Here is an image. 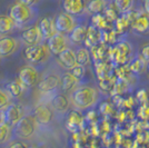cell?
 Segmentation results:
<instances>
[{"instance_id":"obj_17","label":"cell","mask_w":149,"mask_h":148,"mask_svg":"<svg viewBox=\"0 0 149 148\" xmlns=\"http://www.w3.org/2000/svg\"><path fill=\"white\" fill-rule=\"evenodd\" d=\"M107 8V0H88L86 11L91 15H99Z\"/></svg>"},{"instance_id":"obj_8","label":"cell","mask_w":149,"mask_h":148,"mask_svg":"<svg viewBox=\"0 0 149 148\" xmlns=\"http://www.w3.org/2000/svg\"><path fill=\"white\" fill-rule=\"evenodd\" d=\"M26 59L33 62L44 61L47 57V50L42 45H33V46H28L25 50Z\"/></svg>"},{"instance_id":"obj_3","label":"cell","mask_w":149,"mask_h":148,"mask_svg":"<svg viewBox=\"0 0 149 148\" xmlns=\"http://www.w3.org/2000/svg\"><path fill=\"white\" fill-rule=\"evenodd\" d=\"M56 29L60 34H71V31L77 27V21L74 19V16L68 13H61L58 15V17L55 19Z\"/></svg>"},{"instance_id":"obj_1","label":"cell","mask_w":149,"mask_h":148,"mask_svg":"<svg viewBox=\"0 0 149 148\" xmlns=\"http://www.w3.org/2000/svg\"><path fill=\"white\" fill-rule=\"evenodd\" d=\"M99 93L93 86H80L76 88L71 95L72 104L78 109H87L98 101Z\"/></svg>"},{"instance_id":"obj_10","label":"cell","mask_w":149,"mask_h":148,"mask_svg":"<svg viewBox=\"0 0 149 148\" xmlns=\"http://www.w3.org/2000/svg\"><path fill=\"white\" fill-rule=\"evenodd\" d=\"M87 1L86 0H63L62 8L65 13H68L72 16L81 15L86 10Z\"/></svg>"},{"instance_id":"obj_34","label":"cell","mask_w":149,"mask_h":148,"mask_svg":"<svg viewBox=\"0 0 149 148\" xmlns=\"http://www.w3.org/2000/svg\"><path fill=\"white\" fill-rule=\"evenodd\" d=\"M146 70H147V75H148V77H149V62L147 64V69H146Z\"/></svg>"},{"instance_id":"obj_4","label":"cell","mask_w":149,"mask_h":148,"mask_svg":"<svg viewBox=\"0 0 149 148\" xmlns=\"http://www.w3.org/2000/svg\"><path fill=\"white\" fill-rule=\"evenodd\" d=\"M36 119L29 116L22 117L16 124V133L21 138H29L36 129Z\"/></svg>"},{"instance_id":"obj_35","label":"cell","mask_w":149,"mask_h":148,"mask_svg":"<svg viewBox=\"0 0 149 148\" xmlns=\"http://www.w3.org/2000/svg\"><path fill=\"white\" fill-rule=\"evenodd\" d=\"M1 117H2V116H1V114H0V123H1Z\"/></svg>"},{"instance_id":"obj_7","label":"cell","mask_w":149,"mask_h":148,"mask_svg":"<svg viewBox=\"0 0 149 148\" xmlns=\"http://www.w3.org/2000/svg\"><path fill=\"white\" fill-rule=\"evenodd\" d=\"M131 30L138 35H149V15L143 11L131 21Z\"/></svg>"},{"instance_id":"obj_11","label":"cell","mask_w":149,"mask_h":148,"mask_svg":"<svg viewBox=\"0 0 149 148\" xmlns=\"http://www.w3.org/2000/svg\"><path fill=\"white\" fill-rule=\"evenodd\" d=\"M58 59H59V62L62 65V67L67 68V69H74L78 65L76 51L71 48H67L66 50H63L60 55H58Z\"/></svg>"},{"instance_id":"obj_26","label":"cell","mask_w":149,"mask_h":148,"mask_svg":"<svg viewBox=\"0 0 149 148\" xmlns=\"http://www.w3.org/2000/svg\"><path fill=\"white\" fill-rule=\"evenodd\" d=\"M10 134V127L9 124L0 123V142H6Z\"/></svg>"},{"instance_id":"obj_9","label":"cell","mask_w":149,"mask_h":148,"mask_svg":"<svg viewBox=\"0 0 149 148\" xmlns=\"http://www.w3.org/2000/svg\"><path fill=\"white\" fill-rule=\"evenodd\" d=\"M22 114H24V109L20 105H17V104L8 105L3 114L5 123L9 125H16L22 118Z\"/></svg>"},{"instance_id":"obj_25","label":"cell","mask_w":149,"mask_h":148,"mask_svg":"<svg viewBox=\"0 0 149 148\" xmlns=\"http://www.w3.org/2000/svg\"><path fill=\"white\" fill-rule=\"evenodd\" d=\"M21 85H22V84H21V82H18V81H13V82L8 84V87H7L8 93L10 94L13 97H15V98H18L19 96L21 95V93H22Z\"/></svg>"},{"instance_id":"obj_24","label":"cell","mask_w":149,"mask_h":148,"mask_svg":"<svg viewBox=\"0 0 149 148\" xmlns=\"http://www.w3.org/2000/svg\"><path fill=\"white\" fill-rule=\"evenodd\" d=\"M98 39H99V32L96 30V28L89 27L88 28L87 37H86V40H85L86 45L87 46H93L95 43L98 41Z\"/></svg>"},{"instance_id":"obj_29","label":"cell","mask_w":149,"mask_h":148,"mask_svg":"<svg viewBox=\"0 0 149 148\" xmlns=\"http://www.w3.org/2000/svg\"><path fill=\"white\" fill-rule=\"evenodd\" d=\"M71 70H72L71 73L74 74V76L76 77V78L80 79V78L84 77V74H85V68H84V66H79V65H77V66H76L74 69H71Z\"/></svg>"},{"instance_id":"obj_5","label":"cell","mask_w":149,"mask_h":148,"mask_svg":"<svg viewBox=\"0 0 149 148\" xmlns=\"http://www.w3.org/2000/svg\"><path fill=\"white\" fill-rule=\"evenodd\" d=\"M48 48L54 55H60L63 50H66L68 47V41L65 34L57 32L52 37L48 39Z\"/></svg>"},{"instance_id":"obj_23","label":"cell","mask_w":149,"mask_h":148,"mask_svg":"<svg viewBox=\"0 0 149 148\" xmlns=\"http://www.w3.org/2000/svg\"><path fill=\"white\" fill-rule=\"evenodd\" d=\"M76 56H77V62L79 66L85 67L90 62V54L87 48H79L76 51Z\"/></svg>"},{"instance_id":"obj_16","label":"cell","mask_w":149,"mask_h":148,"mask_svg":"<svg viewBox=\"0 0 149 148\" xmlns=\"http://www.w3.org/2000/svg\"><path fill=\"white\" fill-rule=\"evenodd\" d=\"M17 49V40L11 37H5L0 39V56L7 57L11 55Z\"/></svg>"},{"instance_id":"obj_18","label":"cell","mask_w":149,"mask_h":148,"mask_svg":"<svg viewBox=\"0 0 149 148\" xmlns=\"http://www.w3.org/2000/svg\"><path fill=\"white\" fill-rule=\"evenodd\" d=\"M88 28L84 25H78L70 34V39L76 43H81L86 40Z\"/></svg>"},{"instance_id":"obj_30","label":"cell","mask_w":149,"mask_h":148,"mask_svg":"<svg viewBox=\"0 0 149 148\" xmlns=\"http://www.w3.org/2000/svg\"><path fill=\"white\" fill-rule=\"evenodd\" d=\"M140 58L143 59L147 64L149 62V43L145 45L143 48L140 49Z\"/></svg>"},{"instance_id":"obj_12","label":"cell","mask_w":149,"mask_h":148,"mask_svg":"<svg viewBox=\"0 0 149 148\" xmlns=\"http://www.w3.org/2000/svg\"><path fill=\"white\" fill-rule=\"evenodd\" d=\"M21 37L24 39V41L26 43H28L29 46H33V45H38L39 41L42 38V35H41V31H40V28L39 26H33V27H30L28 28L27 30H25L22 32Z\"/></svg>"},{"instance_id":"obj_20","label":"cell","mask_w":149,"mask_h":148,"mask_svg":"<svg viewBox=\"0 0 149 148\" xmlns=\"http://www.w3.org/2000/svg\"><path fill=\"white\" fill-rule=\"evenodd\" d=\"M52 106L57 111L59 112H65L69 108V100L66 96L63 95H58L52 100Z\"/></svg>"},{"instance_id":"obj_6","label":"cell","mask_w":149,"mask_h":148,"mask_svg":"<svg viewBox=\"0 0 149 148\" xmlns=\"http://www.w3.org/2000/svg\"><path fill=\"white\" fill-rule=\"evenodd\" d=\"M39 79V74L32 66H25L19 71V81L25 87L35 86Z\"/></svg>"},{"instance_id":"obj_22","label":"cell","mask_w":149,"mask_h":148,"mask_svg":"<svg viewBox=\"0 0 149 148\" xmlns=\"http://www.w3.org/2000/svg\"><path fill=\"white\" fill-rule=\"evenodd\" d=\"M113 5L119 13H126L132 9L135 0H113Z\"/></svg>"},{"instance_id":"obj_27","label":"cell","mask_w":149,"mask_h":148,"mask_svg":"<svg viewBox=\"0 0 149 148\" xmlns=\"http://www.w3.org/2000/svg\"><path fill=\"white\" fill-rule=\"evenodd\" d=\"M68 127L69 126H74V127H77L79 124H80V121H81V117L77 114V112H71L70 114V116H69V119H68Z\"/></svg>"},{"instance_id":"obj_2","label":"cell","mask_w":149,"mask_h":148,"mask_svg":"<svg viewBox=\"0 0 149 148\" xmlns=\"http://www.w3.org/2000/svg\"><path fill=\"white\" fill-rule=\"evenodd\" d=\"M9 16L17 25H24L30 20L32 16V10H31V7L18 1L9 9Z\"/></svg>"},{"instance_id":"obj_15","label":"cell","mask_w":149,"mask_h":148,"mask_svg":"<svg viewBox=\"0 0 149 148\" xmlns=\"http://www.w3.org/2000/svg\"><path fill=\"white\" fill-rule=\"evenodd\" d=\"M33 118L36 119L38 124H42V125L48 124L52 119V111L46 105H40L35 109V117Z\"/></svg>"},{"instance_id":"obj_31","label":"cell","mask_w":149,"mask_h":148,"mask_svg":"<svg viewBox=\"0 0 149 148\" xmlns=\"http://www.w3.org/2000/svg\"><path fill=\"white\" fill-rule=\"evenodd\" d=\"M9 148H28V146L21 142H13V145H10Z\"/></svg>"},{"instance_id":"obj_32","label":"cell","mask_w":149,"mask_h":148,"mask_svg":"<svg viewBox=\"0 0 149 148\" xmlns=\"http://www.w3.org/2000/svg\"><path fill=\"white\" fill-rule=\"evenodd\" d=\"M20 2H22V3H25V5H27V6H35L37 2H39V0H19Z\"/></svg>"},{"instance_id":"obj_33","label":"cell","mask_w":149,"mask_h":148,"mask_svg":"<svg viewBox=\"0 0 149 148\" xmlns=\"http://www.w3.org/2000/svg\"><path fill=\"white\" fill-rule=\"evenodd\" d=\"M143 10L149 15V0H143Z\"/></svg>"},{"instance_id":"obj_21","label":"cell","mask_w":149,"mask_h":148,"mask_svg":"<svg viewBox=\"0 0 149 148\" xmlns=\"http://www.w3.org/2000/svg\"><path fill=\"white\" fill-rule=\"evenodd\" d=\"M16 22L13 21L11 17L8 16H0V34H7L13 30Z\"/></svg>"},{"instance_id":"obj_19","label":"cell","mask_w":149,"mask_h":148,"mask_svg":"<svg viewBox=\"0 0 149 148\" xmlns=\"http://www.w3.org/2000/svg\"><path fill=\"white\" fill-rule=\"evenodd\" d=\"M77 82H78V78H76L72 73H67V74L62 75L61 79H60V85L63 91L72 90L77 85Z\"/></svg>"},{"instance_id":"obj_13","label":"cell","mask_w":149,"mask_h":148,"mask_svg":"<svg viewBox=\"0 0 149 148\" xmlns=\"http://www.w3.org/2000/svg\"><path fill=\"white\" fill-rule=\"evenodd\" d=\"M39 28L41 31V35L44 39H50L54 35H56L57 29L56 25H55V20H52L51 18H42L40 24H39Z\"/></svg>"},{"instance_id":"obj_14","label":"cell","mask_w":149,"mask_h":148,"mask_svg":"<svg viewBox=\"0 0 149 148\" xmlns=\"http://www.w3.org/2000/svg\"><path fill=\"white\" fill-rule=\"evenodd\" d=\"M59 85H60V79H59V77H58V76H55V75H50V76H47V77H45V78H42L41 80L39 81L38 88H39V90H41V91L48 93V91L55 90Z\"/></svg>"},{"instance_id":"obj_28","label":"cell","mask_w":149,"mask_h":148,"mask_svg":"<svg viewBox=\"0 0 149 148\" xmlns=\"http://www.w3.org/2000/svg\"><path fill=\"white\" fill-rule=\"evenodd\" d=\"M8 105H9V97L5 91L0 89V109L5 108Z\"/></svg>"}]
</instances>
